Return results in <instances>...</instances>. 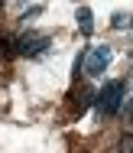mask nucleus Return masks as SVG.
I'll use <instances>...</instances> for the list:
<instances>
[{
  "instance_id": "4",
  "label": "nucleus",
  "mask_w": 133,
  "mask_h": 153,
  "mask_svg": "<svg viewBox=\"0 0 133 153\" xmlns=\"http://www.w3.org/2000/svg\"><path fill=\"white\" fill-rule=\"evenodd\" d=\"M78 30H81V36H91L94 33V16H91V10L88 7H78Z\"/></svg>"
},
{
  "instance_id": "2",
  "label": "nucleus",
  "mask_w": 133,
  "mask_h": 153,
  "mask_svg": "<svg viewBox=\"0 0 133 153\" xmlns=\"http://www.w3.org/2000/svg\"><path fill=\"white\" fill-rule=\"evenodd\" d=\"M52 39L46 33H36V30H26L16 36V56H29V59H39L42 52H49Z\"/></svg>"
},
{
  "instance_id": "1",
  "label": "nucleus",
  "mask_w": 133,
  "mask_h": 153,
  "mask_svg": "<svg viewBox=\"0 0 133 153\" xmlns=\"http://www.w3.org/2000/svg\"><path fill=\"white\" fill-rule=\"evenodd\" d=\"M123 94H127V85H123L120 78H114V82H104V88H101L98 98H94V104H98V114H101V117H114V114L123 108Z\"/></svg>"
},
{
  "instance_id": "9",
  "label": "nucleus",
  "mask_w": 133,
  "mask_h": 153,
  "mask_svg": "<svg viewBox=\"0 0 133 153\" xmlns=\"http://www.w3.org/2000/svg\"><path fill=\"white\" fill-rule=\"evenodd\" d=\"M130 36H133V33H130Z\"/></svg>"
},
{
  "instance_id": "7",
  "label": "nucleus",
  "mask_w": 133,
  "mask_h": 153,
  "mask_svg": "<svg viewBox=\"0 0 133 153\" xmlns=\"http://www.w3.org/2000/svg\"><path fill=\"white\" fill-rule=\"evenodd\" d=\"M120 153H133V137H123L120 140Z\"/></svg>"
},
{
  "instance_id": "6",
  "label": "nucleus",
  "mask_w": 133,
  "mask_h": 153,
  "mask_svg": "<svg viewBox=\"0 0 133 153\" xmlns=\"http://www.w3.org/2000/svg\"><path fill=\"white\" fill-rule=\"evenodd\" d=\"M42 10H46V7H42V3H36V7H29V10H23V16H20V20H33V16H39Z\"/></svg>"
},
{
  "instance_id": "8",
  "label": "nucleus",
  "mask_w": 133,
  "mask_h": 153,
  "mask_svg": "<svg viewBox=\"0 0 133 153\" xmlns=\"http://www.w3.org/2000/svg\"><path fill=\"white\" fill-rule=\"evenodd\" d=\"M123 111H127V114H133V98H130V101H123Z\"/></svg>"
},
{
  "instance_id": "5",
  "label": "nucleus",
  "mask_w": 133,
  "mask_h": 153,
  "mask_svg": "<svg viewBox=\"0 0 133 153\" xmlns=\"http://www.w3.org/2000/svg\"><path fill=\"white\" fill-rule=\"evenodd\" d=\"M114 30H130L133 33V16H127V13H114Z\"/></svg>"
},
{
  "instance_id": "3",
  "label": "nucleus",
  "mask_w": 133,
  "mask_h": 153,
  "mask_svg": "<svg viewBox=\"0 0 133 153\" xmlns=\"http://www.w3.org/2000/svg\"><path fill=\"white\" fill-rule=\"evenodd\" d=\"M110 59H114V49H110V46H91V49L85 52V65H81V68H85V75L98 78V75L107 72Z\"/></svg>"
}]
</instances>
